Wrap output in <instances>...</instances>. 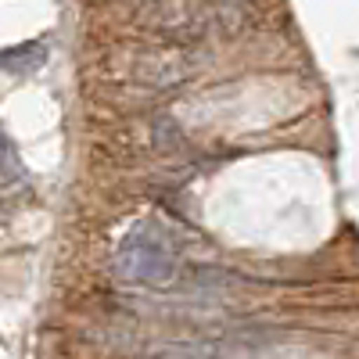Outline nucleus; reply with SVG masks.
Segmentation results:
<instances>
[{
	"instance_id": "1",
	"label": "nucleus",
	"mask_w": 359,
	"mask_h": 359,
	"mask_svg": "<svg viewBox=\"0 0 359 359\" xmlns=\"http://www.w3.org/2000/svg\"><path fill=\"white\" fill-rule=\"evenodd\" d=\"M144 18L169 36L198 40L212 33H233L245 18V4L241 0H151V11Z\"/></svg>"
},
{
	"instance_id": "2",
	"label": "nucleus",
	"mask_w": 359,
	"mask_h": 359,
	"mask_svg": "<svg viewBox=\"0 0 359 359\" xmlns=\"http://www.w3.org/2000/svg\"><path fill=\"white\" fill-rule=\"evenodd\" d=\"M118 262H123L126 273H133L140 280H158L169 273V248L162 245V237L151 226H140L137 233H130Z\"/></svg>"
},
{
	"instance_id": "3",
	"label": "nucleus",
	"mask_w": 359,
	"mask_h": 359,
	"mask_svg": "<svg viewBox=\"0 0 359 359\" xmlns=\"http://www.w3.org/2000/svg\"><path fill=\"white\" fill-rule=\"evenodd\" d=\"M43 62H47L43 43H22V47L0 50V69H8V72H36Z\"/></svg>"
},
{
	"instance_id": "4",
	"label": "nucleus",
	"mask_w": 359,
	"mask_h": 359,
	"mask_svg": "<svg viewBox=\"0 0 359 359\" xmlns=\"http://www.w3.org/2000/svg\"><path fill=\"white\" fill-rule=\"evenodd\" d=\"M4 165H15V151H11V144H8V137L0 133V169Z\"/></svg>"
}]
</instances>
